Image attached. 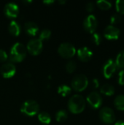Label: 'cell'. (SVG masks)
<instances>
[{
    "label": "cell",
    "instance_id": "8fae6325",
    "mask_svg": "<svg viewBox=\"0 0 124 125\" xmlns=\"http://www.w3.org/2000/svg\"><path fill=\"white\" fill-rule=\"evenodd\" d=\"M121 31L115 26L108 25L104 30V37L108 40H116L119 38Z\"/></svg>",
    "mask_w": 124,
    "mask_h": 125
},
{
    "label": "cell",
    "instance_id": "603a6c76",
    "mask_svg": "<svg viewBox=\"0 0 124 125\" xmlns=\"http://www.w3.org/2000/svg\"><path fill=\"white\" fill-rule=\"evenodd\" d=\"M96 4L102 10H108L112 7V3L106 0H99L96 1Z\"/></svg>",
    "mask_w": 124,
    "mask_h": 125
},
{
    "label": "cell",
    "instance_id": "f546056e",
    "mask_svg": "<svg viewBox=\"0 0 124 125\" xmlns=\"http://www.w3.org/2000/svg\"><path fill=\"white\" fill-rule=\"evenodd\" d=\"M8 58V55L5 51L0 49V62H5Z\"/></svg>",
    "mask_w": 124,
    "mask_h": 125
},
{
    "label": "cell",
    "instance_id": "3957f363",
    "mask_svg": "<svg viewBox=\"0 0 124 125\" xmlns=\"http://www.w3.org/2000/svg\"><path fill=\"white\" fill-rule=\"evenodd\" d=\"M39 111V104L33 100H28L23 103L20 106V111L26 116H33Z\"/></svg>",
    "mask_w": 124,
    "mask_h": 125
},
{
    "label": "cell",
    "instance_id": "277c9868",
    "mask_svg": "<svg viewBox=\"0 0 124 125\" xmlns=\"http://www.w3.org/2000/svg\"><path fill=\"white\" fill-rule=\"evenodd\" d=\"M88 85V78L83 74L75 75L71 81L72 88L77 92L84 91L87 88Z\"/></svg>",
    "mask_w": 124,
    "mask_h": 125
},
{
    "label": "cell",
    "instance_id": "4dcf8cb0",
    "mask_svg": "<svg viewBox=\"0 0 124 125\" xmlns=\"http://www.w3.org/2000/svg\"><path fill=\"white\" fill-rule=\"evenodd\" d=\"M86 9L88 12H91L95 9V4L93 2H88V3H87V4L86 6Z\"/></svg>",
    "mask_w": 124,
    "mask_h": 125
},
{
    "label": "cell",
    "instance_id": "83f0119b",
    "mask_svg": "<svg viewBox=\"0 0 124 125\" xmlns=\"http://www.w3.org/2000/svg\"><path fill=\"white\" fill-rule=\"evenodd\" d=\"M76 68H77V65H76V63L74 61H69L66 64V70L69 73H73L76 70Z\"/></svg>",
    "mask_w": 124,
    "mask_h": 125
},
{
    "label": "cell",
    "instance_id": "e575fe53",
    "mask_svg": "<svg viewBox=\"0 0 124 125\" xmlns=\"http://www.w3.org/2000/svg\"><path fill=\"white\" fill-rule=\"evenodd\" d=\"M58 3L61 4H65L66 3V1L65 0H59L58 1Z\"/></svg>",
    "mask_w": 124,
    "mask_h": 125
},
{
    "label": "cell",
    "instance_id": "d6a6232c",
    "mask_svg": "<svg viewBox=\"0 0 124 125\" xmlns=\"http://www.w3.org/2000/svg\"><path fill=\"white\" fill-rule=\"evenodd\" d=\"M43 3L48 5V4H51L53 3H54V1L53 0H45V1H43Z\"/></svg>",
    "mask_w": 124,
    "mask_h": 125
},
{
    "label": "cell",
    "instance_id": "8992f818",
    "mask_svg": "<svg viewBox=\"0 0 124 125\" xmlns=\"http://www.w3.org/2000/svg\"><path fill=\"white\" fill-rule=\"evenodd\" d=\"M58 53L61 57L69 59L75 55L76 49L72 44L69 42H63L59 45L58 48Z\"/></svg>",
    "mask_w": 124,
    "mask_h": 125
},
{
    "label": "cell",
    "instance_id": "ac0fdd59",
    "mask_svg": "<svg viewBox=\"0 0 124 125\" xmlns=\"http://www.w3.org/2000/svg\"><path fill=\"white\" fill-rule=\"evenodd\" d=\"M114 105L117 110L124 111V94H119L115 98Z\"/></svg>",
    "mask_w": 124,
    "mask_h": 125
},
{
    "label": "cell",
    "instance_id": "6da1fadb",
    "mask_svg": "<svg viewBox=\"0 0 124 125\" xmlns=\"http://www.w3.org/2000/svg\"><path fill=\"white\" fill-rule=\"evenodd\" d=\"M86 108V100L83 96L75 94L71 97L68 101V108L74 114L82 113Z\"/></svg>",
    "mask_w": 124,
    "mask_h": 125
},
{
    "label": "cell",
    "instance_id": "d4e9b609",
    "mask_svg": "<svg viewBox=\"0 0 124 125\" xmlns=\"http://www.w3.org/2000/svg\"><path fill=\"white\" fill-rule=\"evenodd\" d=\"M115 8L119 14L124 15V0H118L115 1Z\"/></svg>",
    "mask_w": 124,
    "mask_h": 125
},
{
    "label": "cell",
    "instance_id": "484cf974",
    "mask_svg": "<svg viewBox=\"0 0 124 125\" xmlns=\"http://www.w3.org/2000/svg\"><path fill=\"white\" fill-rule=\"evenodd\" d=\"M91 40L95 45H99L102 42V36L100 35V34L97 32H94L91 35Z\"/></svg>",
    "mask_w": 124,
    "mask_h": 125
},
{
    "label": "cell",
    "instance_id": "f1b7e54d",
    "mask_svg": "<svg viewBox=\"0 0 124 125\" xmlns=\"http://www.w3.org/2000/svg\"><path fill=\"white\" fill-rule=\"evenodd\" d=\"M118 82L121 86H124V70H120L118 76Z\"/></svg>",
    "mask_w": 124,
    "mask_h": 125
},
{
    "label": "cell",
    "instance_id": "4fadbf2b",
    "mask_svg": "<svg viewBox=\"0 0 124 125\" xmlns=\"http://www.w3.org/2000/svg\"><path fill=\"white\" fill-rule=\"evenodd\" d=\"M4 12L5 15L10 18H16L19 12L18 6L14 2H9L5 4L4 7Z\"/></svg>",
    "mask_w": 124,
    "mask_h": 125
},
{
    "label": "cell",
    "instance_id": "9c48e42d",
    "mask_svg": "<svg viewBox=\"0 0 124 125\" xmlns=\"http://www.w3.org/2000/svg\"><path fill=\"white\" fill-rule=\"evenodd\" d=\"M87 103L94 109H98L99 108L103 103L102 97L101 94L97 92H91L86 98Z\"/></svg>",
    "mask_w": 124,
    "mask_h": 125
},
{
    "label": "cell",
    "instance_id": "4316f807",
    "mask_svg": "<svg viewBox=\"0 0 124 125\" xmlns=\"http://www.w3.org/2000/svg\"><path fill=\"white\" fill-rule=\"evenodd\" d=\"M121 21V17L118 13L113 14L110 17V23H111V25H113V26H115L116 24H118Z\"/></svg>",
    "mask_w": 124,
    "mask_h": 125
},
{
    "label": "cell",
    "instance_id": "7a4b0ae2",
    "mask_svg": "<svg viewBox=\"0 0 124 125\" xmlns=\"http://www.w3.org/2000/svg\"><path fill=\"white\" fill-rule=\"evenodd\" d=\"M26 55V48L20 42L15 43L10 51V59L13 62H22Z\"/></svg>",
    "mask_w": 124,
    "mask_h": 125
},
{
    "label": "cell",
    "instance_id": "7c38bea8",
    "mask_svg": "<svg viewBox=\"0 0 124 125\" xmlns=\"http://www.w3.org/2000/svg\"><path fill=\"white\" fill-rule=\"evenodd\" d=\"M0 73L2 76L5 78H10L14 76L16 73V67L15 66L10 62L5 63L2 64L0 68Z\"/></svg>",
    "mask_w": 124,
    "mask_h": 125
},
{
    "label": "cell",
    "instance_id": "7402d4cb",
    "mask_svg": "<svg viewBox=\"0 0 124 125\" xmlns=\"http://www.w3.org/2000/svg\"><path fill=\"white\" fill-rule=\"evenodd\" d=\"M68 114L65 110H60L56 114V119L58 122H65L67 119Z\"/></svg>",
    "mask_w": 124,
    "mask_h": 125
},
{
    "label": "cell",
    "instance_id": "d6986e66",
    "mask_svg": "<svg viewBox=\"0 0 124 125\" xmlns=\"http://www.w3.org/2000/svg\"><path fill=\"white\" fill-rule=\"evenodd\" d=\"M38 119L41 123L45 125H48L51 122V117L50 114L45 111H42L38 114Z\"/></svg>",
    "mask_w": 124,
    "mask_h": 125
},
{
    "label": "cell",
    "instance_id": "5b68a950",
    "mask_svg": "<svg viewBox=\"0 0 124 125\" xmlns=\"http://www.w3.org/2000/svg\"><path fill=\"white\" fill-rule=\"evenodd\" d=\"M100 120L106 125H112L115 122V114L114 111L109 107H103L99 114Z\"/></svg>",
    "mask_w": 124,
    "mask_h": 125
},
{
    "label": "cell",
    "instance_id": "ba28073f",
    "mask_svg": "<svg viewBox=\"0 0 124 125\" xmlns=\"http://www.w3.org/2000/svg\"><path fill=\"white\" fill-rule=\"evenodd\" d=\"M118 67L115 64V60L113 59H110L104 64L102 67V73L105 78L110 79L113 77V75L116 72Z\"/></svg>",
    "mask_w": 124,
    "mask_h": 125
},
{
    "label": "cell",
    "instance_id": "2e32d148",
    "mask_svg": "<svg viewBox=\"0 0 124 125\" xmlns=\"http://www.w3.org/2000/svg\"><path fill=\"white\" fill-rule=\"evenodd\" d=\"M100 92L105 96L111 97V96L114 95V94L115 92V89L113 85L109 84V83H105L101 86Z\"/></svg>",
    "mask_w": 124,
    "mask_h": 125
},
{
    "label": "cell",
    "instance_id": "ffe728a7",
    "mask_svg": "<svg viewBox=\"0 0 124 125\" xmlns=\"http://www.w3.org/2000/svg\"><path fill=\"white\" fill-rule=\"evenodd\" d=\"M115 62L118 68L124 70V50L118 53L115 60Z\"/></svg>",
    "mask_w": 124,
    "mask_h": 125
},
{
    "label": "cell",
    "instance_id": "5bb4252c",
    "mask_svg": "<svg viewBox=\"0 0 124 125\" xmlns=\"http://www.w3.org/2000/svg\"><path fill=\"white\" fill-rule=\"evenodd\" d=\"M78 59L82 62H88L93 56L92 51L86 46L80 48L77 52Z\"/></svg>",
    "mask_w": 124,
    "mask_h": 125
},
{
    "label": "cell",
    "instance_id": "d590c367",
    "mask_svg": "<svg viewBox=\"0 0 124 125\" xmlns=\"http://www.w3.org/2000/svg\"><path fill=\"white\" fill-rule=\"evenodd\" d=\"M31 1H31V0H29V1H23V3H31Z\"/></svg>",
    "mask_w": 124,
    "mask_h": 125
},
{
    "label": "cell",
    "instance_id": "44dd1931",
    "mask_svg": "<svg viewBox=\"0 0 124 125\" xmlns=\"http://www.w3.org/2000/svg\"><path fill=\"white\" fill-rule=\"evenodd\" d=\"M57 92H58V94H59L60 95H61L63 97H66L71 93L72 89L69 86L64 84V85H61L58 87Z\"/></svg>",
    "mask_w": 124,
    "mask_h": 125
},
{
    "label": "cell",
    "instance_id": "52a82bcc",
    "mask_svg": "<svg viewBox=\"0 0 124 125\" xmlns=\"http://www.w3.org/2000/svg\"><path fill=\"white\" fill-rule=\"evenodd\" d=\"M42 41L40 40L39 38H33L30 40L26 45L27 51L34 56L39 54L42 51Z\"/></svg>",
    "mask_w": 124,
    "mask_h": 125
},
{
    "label": "cell",
    "instance_id": "30bf717a",
    "mask_svg": "<svg viewBox=\"0 0 124 125\" xmlns=\"http://www.w3.org/2000/svg\"><path fill=\"white\" fill-rule=\"evenodd\" d=\"M97 26H98V21L94 15L91 14L84 19L83 27L85 30L88 33L91 34L94 33Z\"/></svg>",
    "mask_w": 124,
    "mask_h": 125
},
{
    "label": "cell",
    "instance_id": "1f68e13d",
    "mask_svg": "<svg viewBox=\"0 0 124 125\" xmlns=\"http://www.w3.org/2000/svg\"><path fill=\"white\" fill-rule=\"evenodd\" d=\"M92 83H93V86H94L95 89L99 88V80H98L97 78H94V79H93Z\"/></svg>",
    "mask_w": 124,
    "mask_h": 125
},
{
    "label": "cell",
    "instance_id": "cb8c5ba5",
    "mask_svg": "<svg viewBox=\"0 0 124 125\" xmlns=\"http://www.w3.org/2000/svg\"><path fill=\"white\" fill-rule=\"evenodd\" d=\"M50 35H51V31L48 29H44L40 32L39 36V39L42 41L44 40H48L50 38Z\"/></svg>",
    "mask_w": 124,
    "mask_h": 125
},
{
    "label": "cell",
    "instance_id": "e0dca14e",
    "mask_svg": "<svg viewBox=\"0 0 124 125\" xmlns=\"http://www.w3.org/2000/svg\"><path fill=\"white\" fill-rule=\"evenodd\" d=\"M9 32L14 36H18L20 33V26L15 21H12L8 26Z\"/></svg>",
    "mask_w": 124,
    "mask_h": 125
},
{
    "label": "cell",
    "instance_id": "836d02e7",
    "mask_svg": "<svg viewBox=\"0 0 124 125\" xmlns=\"http://www.w3.org/2000/svg\"><path fill=\"white\" fill-rule=\"evenodd\" d=\"M124 125V121H123V120L117 121L116 122H115V125Z\"/></svg>",
    "mask_w": 124,
    "mask_h": 125
},
{
    "label": "cell",
    "instance_id": "9a60e30c",
    "mask_svg": "<svg viewBox=\"0 0 124 125\" xmlns=\"http://www.w3.org/2000/svg\"><path fill=\"white\" fill-rule=\"evenodd\" d=\"M24 30L29 35L35 36L39 31V27L36 23L33 21H28L24 24Z\"/></svg>",
    "mask_w": 124,
    "mask_h": 125
}]
</instances>
